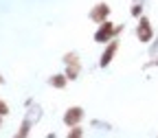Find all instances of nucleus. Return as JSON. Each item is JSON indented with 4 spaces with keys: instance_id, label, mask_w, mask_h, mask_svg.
<instances>
[{
    "instance_id": "obj_5",
    "label": "nucleus",
    "mask_w": 158,
    "mask_h": 138,
    "mask_svg": "<svg viewBox=\"0 0 158 138\" xmlns=\"http://www.w3.org/2000/svg\"><path fill=\"white\" fill-rule=\"evenodd\" d=\"M64 62L68 64L66 77H68V79H75V77L79 75V68H81V66H79V59H75V55H66V59H64Z\"/></svg>"
},
{
    "instance_id": "obj_2",
    "label": "nucleus",
    "mask_w": 158,
    "mask_h": 138,
    "mask_svg": "<svg viewBox=\"0 0 158 138\" xmlns=\"http://www.w3.org/2000/svg\"><path fill=\"white\" fill-rule=\"evenodd\" d=\"M112 35H114V26H112L110 22H103L101 29L94 33V42H108Z\"/></svg>"
},
{
    "instance_id": "obj_1",
    "label": "nucleus",
    "mask_w": 158,
    "mask_h": 138,
    "mask_svg": "<svg viewBox=\"0 0 158 138\" xmlns=\"http://www.w3.org/2000/svg\"><path fill=\"white\" fill-rule=\"evenodd\" d=\"M136 37L141 39V42H152V37H154V29H152V22L147 18H141L138 20V26H136Z\"/></svg>"
},
{
    "instance_id": "obj_8",
    "label": "nucleus",
    "mask_w": 158,
    "mask_h": 138,
    "mask_svg": "<svg viewBox=\"0 0 158 138\" xmlns=\"http://www.w3.org/2000/svg\"><path fill=\"white\" fill-rule=\"evenodd\" d=\"M9 110H7V103L5 101H0V116H2V114H7Z\"/></svg>"
},
{
    "instance_id": "obj_9",
    "label": "nucleus",
    "mask_w": 158,
    "mask_h": 138,
    "mask_svg": "<svg viewBox=\"0 0 158 138\" xmlns=\"http://www.w3.org/2000/svg\"><path fill=\"white\" fill-rule=\"evenodd\" d=\"M132 15H141V7H138V5L132 7Z\"/></svg>"
},
{
    "instance_id": "obj_4",
    "label": "nucleus",
    "mask_w": 158,
    "mask_h": 138,
    "mask_svg": "<svg viewBox=\"0 0 158 138\" xmlns=\"http://www.w3.org/2000/svg\"><path fill=\"white\" fill-rule=\"evenodd\" d=\"M108 13H110V7H108L106 2H101V5H97V7L90 11V20H94V22H103Z\"/></svg>"
},
{
    "instance_id": "obj_11",
    "label": "nucleus",
    "mask_w": 158,
    "mask_h": 138,
    "mask_svg": "<svg viewBox=\"0 0 158 138\" xmlns=\"http://www.w3.org/2000/svg\"><path fill=\"white\" fill-rule=\"evenodd\" d=\"M27 132H29V125H22V129H20V136H24Z\"/></svg>"
},
{
    "instance_id": "obj_12",
    "label": "nucleus",
    "mask_w": 158,
    "mask_h": 138,
    "mask_svg": "<svg viewBox=\"0 0 158 138\" xmlns=\"http://www.w3.org/2000/svg\"><path fill=\"white\" fill-rule=\"evenodd\" d=\"M0 83H2V77H0Z\"/></svg>"
},
{
    "instance_id": "obj_6",
    "label": "nucleus",
    "mask_w": 158,
    "mask_h": 138,
    "mask_svg": "<svg viewBox=\"0 0 158 138\" xmlns=\"http://www.w3.org/2000/svg\"><path fill=\"white\" fill-rule=\"evenodd\" d=\"M116 51H118V42H112V44L106 48V53L101 55V66H108V64L112 62V57L116 55Z\"/></svg>"
},
{
    "instance_id": "obj_10",
    "label": "nucleus",
    "mask_w": 158,
    "mask_h": 138,
    "mask_svg": "<svg viewBox=\"0 0 158 138\" xmlns=\"http://www.w3.org/2000/svg\"><path fill=\"white\" fill-rule=\"evenodd\" d=\"M75 136H81V129H73L70 132V138H75Z\"/></svg>"
},
{
    "instance_id": "obj_7",
    "label": "nucleus",
    "mask_w": 158,
    "mask_h": 138,
    "mask_svg": "<svg viewBox=\"0 0 158 138\" xmlns=\"http://www.w3.org/2000/svg\"><path fill=\"white\" fill-rule=\"evenodd\" d=\"M51 86H55V88H64V86H66V79H64L62 75H53V77H51Z\"/></svg>"
},
{
    "instance_id": "obj_3",
    "label": "nucleus",
    "mask_w": 158,
    "mask_h": 138,
    "mask_svg": "<svg viewBox=\"0 0 158 138\" xmlns=\"http://www.w3.org/2000/svg\"><path fill=\"white\" fill-rule=\"evenodd\" d=\"M81 116H84V110H81V108H70V110L64 114V123H66V125H77L79 121H81Z\"/></svg>"
}]
</instances>
